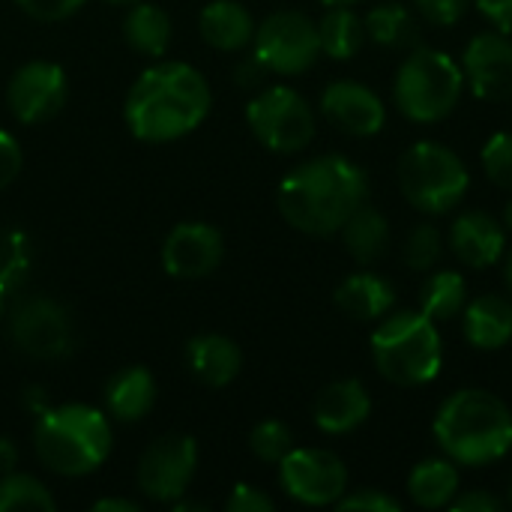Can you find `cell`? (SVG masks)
<instances>
[{
    "mask_svg": "<svg viewBox=\"0 0 512 512\" xmlns=\"http://www.w3.org/2000/svg\"><path fill=\"white\" fill-rule=\"evenodd\" d=\"M213 105L204 72L180 60L147 66L126 93L123 117L129 132L147 144H168L195 132Z\"/></svg>",
    "mask_w": 512,
    "mask_h": 512,
    "instance_id": "6da1fadb",
    "label": "cell"
},
{
    "mask_svg": "<svg viewBox=\"0 0 512 512\" xmlns=\"http://www.w3.org/2000/svg\"><path fill=\"white\" fill-rule=\"evenodd\" d=\"M366 198V171L339 153H324L300 162L282 177L276 192L282 219L312 237L339 234V228L360 204H366Z\"/></svg>",
    "mask_w": 512,
    "mask_h": 512,
    "instance_id": "7a4b0ae2",
    "label": "cell"
},
{
    "mask_svg": "<svg viewBox=\"0 0 512 512\" xmlns=\"http://www.w3.org/2000/svg\"><path fill=\"white\" fill-rule=\"evenodd\" d=\"M435 444L465 468H486L512 450V411L489 390L468 387L447 396L432 423Z\"/></svg>",
    "mask_w": 512,
    "mask_h": 512,
    "instance_id": "3957f363",
    "label": "cell"
},
{
    "mask_svg": "<svg viewBox=\"0 0 512 512\" xmlns=\"http://www.w3.org/2000/svg\"><path fill=\"white\" fill-rule=\"evenodd\" d=\"M114 447L108 417L93 405L45 408L33 426V450L39 462L60 477H87L99 471Z\"/></svg>",
    "mask_w": 512,
    "mask_h": 512,
    "instance_id": "277c9868",
    "label": "cell"
},
{
    "mask_svg": "<svg viewBox=\"0 0 512 512\" xmlns=\"http://www.w3.org/2000/svg\"><path fill=\"white\" fill-rule=\"evenodd\" d=\"M372 360L378 375L393 387H426L444 363L438 324L414 309L390 312L372 330Z\"/></svg>",
    "mask_w": 512,
    "mask_h": 512,
    "instance_id": "5b68a950",
    "label": "cell"
},
{
    "mask_svg": "<svg viewBox=\"0 0 512 512\" xmlns=\"http://www.w3.org/2000/svg\"><path fill=\"white\" fill-rule=\"evenodd\" d=\"M465 84L459 60L447 51L417 45L396 72L393 99L411 123H441L462 102Z\"/></svg>",
    "mask_w": 512,
    "mask_h": 512,
    "instance_id": "8992f818",
    "label": "cell"
},
{
    "mask_svg": "<svg viewBox=\"0 0 512 512\" xmlns=\"http://www.w3.org/2000/svg\"><path fill=\"white\" fill-rule=\"evenodd\" d=\"M399 189L411 207L426 216H444L471 189V174L462 156L441 141H417L411 144L396 168Z\"/></svg>",
    "mask_w": 512,
    "mask_h": 512,
    "instance_id": "52a82bcc",
    "label": "cell"
},
{
    "mask_svg": "<svg viewBox=\"0 0 512 512\" xmlns=\"http://www.w3.org/2000/svg\"><path fill=\"white\" fill-rule=\"evenodd\" d=\"M246 123L252 135L273 153H300L315 138V111L294 87H264L246 105Z\"/></svg>",
    "mask_w": 512,
    "mask_h": 512,
    "instance_id": "ba28073f",
    "label": "cell"
},
{
    "mask_svg": "<svg viewBox=\"0 0 512 512\" xmlns=\"http://www.w3.org/2000/svg\"><path fill=\"white\" fill-rule=\"evenodd\" d=\"M252 48L270 75H303L321 57L318 21L297 9H279L255 27Z\"/></svg>",
    "mask_w": 512,
    "mask_h": 512,
    "instance_id": "9c48e42d",
    "label": "cell"
},
{
    "mask_svg": "<svg viewBox=\"0 0 512 512\" xmlns=\"http://www.w3.org/2000/svg\"><path fill=\"white\" fill-rule=\"evenodd\" d=\"M279 486L303 507H336L348 492V468L330 450L300 447L279 462Z\"/></svg>",
    "mask_w": 512,
    "mask_h": 512,
    "instance_id": "30bf717a",
    "label": "cell"
},
{
    "mask_svg": "<svg viewBox=\"0 0 512 512\" xmlns=\"http://www.w3.org/2000/svg\"><path fill=\"white\" fill-rule=\"evenodd\" d=\"M198 468V444L189 435H165L156 438L135 471V483L141 495L156 504H174L186 495Z\"/></svg>",
    "mask_w": 512,
    "mask_h": 512,
    "instance_id": "8fae6325",
    "label": "cell"
},
{
    "mask_svg": "<svg viewBox=\"0 0 512 512\" xmlns=\"http://www.w3.org/2000/svg\"><path fill=\"white\" fill-rule=\"evenodd\" d=\"M12 342L33 360H60L72 351V321L66 309L48 297H27L15 306L9 324Z\"/></svg>",
    "mask_w": 512,
    "mask_h": 512,
    "instance_id": "7c38bea8",
    "label": "cell"
},
{
    "mask_svg": "<svg viewBox=\"0 0 512 512\" xmlns=\"http://www.w3.org/2000/svg\"><path fill=\"white\" fill-rule=\"evenodd\" d=\"M69 84L66 72L48 60H30L18 66L6 84V105L12 117L24 126L51 120L66 102Z\"/></svg>",
    "mask_w": 512,
    "mask_h": 512,
    "instance_id": "4fadbf2b",
    "label": "cell"
},
{
    "mask_svg": "<svg viewBox=\"0 0 512 512\" xmlns=\"http://www.w3.org/2000/svg\"><path fill=\"white\" fill-rule=\"evenodd\" d=\"M465 81L477 99L501 102L512 99V39L501 30L477 33L462 54Z\"/></svg>",
    "mask_w": 512,
    "mask_h": 512,
    "instance_id": "5bb4252c",
    "label": "cell"
},
{
    "mask_svg": "<svg viewBox=\"0 0 512 512\" xmlns=\"http://www.w3.org/2000/svg\"><path fill=\"white\" fill-rule=\"evenodd\" d=\"M225 258L222 234L207 222H180L162 243V267L174 279H204Z\"/></svg>",
    "mask_w": 512,
    "mask_h": 512,
    "instance_id": "9a60e30c",
    "label": "cell"
},
{
    "mask_svg": "<svg viewBox=\"0 0 512 512\" xmlns=\"http://www.w3.org/2000/svg\"><path fill=\"white\" fill-rule=\"evenodd\" d=\"M321 114L345 135L372 138L387 123V108L381 96L351 78H339L321 90Z\"/></svg>",
    "mask_w": 512,
    "mask_h": 512,
    "instance_id": "2e32d148",
    "label": "cell"
},
{
    "mask_svg": "<svg viewBox=\"0 0 512 512\" xmlns=\"http://www.w3.org/2000/svg\"><path fill=\"white\" fill-rule=\"evenodd\" d=\"M447 243L453 255L471 267V270H486L498 264L507 252V228L486 210H468L462 213L447 234Z\"/></svg>",
    "mask_w": 512,
    "mask_h": 512,
    "instance_id": "e0dca14e",
    "label": "cell"
},
{
    "mask_svg": "<svg viewBox=\"0 0 512 512\" xmlns=\"http://www.w3.org/2000/svg\"><path fill=\"white\" fill-rule=\"evenodd\" d=\"M372 414V396L357 378L327 384L312 408V420L324 435H348L360 429Z\"/></svg>",
    "mask_w": 512,
    "mask_h": 512,
    "instance_id": "ac0fdd59",
    "label": "cell"
},
{
    "mask_svg": "<svg viewBox=\"0 0 512 512\" xmlns=\"http://www.w3.org/2000/svg\"><path fill=\"white\" fill-rule=\"evenodd\" d=\"M186 366L204 387L222 390L240 375L243 351L234 339L222 333H201L186 345Z\"/></svg>",
    "mask_w": 512,
    "mask_h": 512,
    "instance_id": "d6986e66",
    "label": "cell"
},
{
    "mask_svg": "<svg viewBox=\"0 0 512 512\" xmlns=\"http://www.w3.org/2000/svg\"><path fill=\"white\" fill-rule=\"evenodd\" d=\"M462 330L477 351H501L512 339V300L504 294H480L462 309Z\"/></svg>",
    "mask_w": 512,
    "mask_h": 512,
    "instance_id": "ffe728a7",
    "label": "cell"
},
{
    "mask_svg": "<svg viewBox=\"0 0 512 512\" xmlns=\"http://www.w3.org/2000/svg\"><path fill=\"white\" fill-rule=\"evenodd\" d=\"M333 303L345 318H351L357 324H369V321H381L384 315L393 312L396 288L378 273H354V276L342 279V285L333 294Z\"/></svg>",
    "mask_w": 512,
    "mask_h": 512,
    "instance_id": "44dd1931",
    "label": "cell"
},
{
    "mask_svg": "<svg viewBox=\"0 0 512 512\" xmlns=\"http://www.w3.org/2000/svg\"><path fill=\"white\" fill-rule=\"evenodd\" d=\"M105 411L117 423H138L156 405V378L144 366H126L105 384Z\"/></svg>",
    "mask_w": 512,
    "mask_h": 512,
    "instance_id": "7402d4cb",
    "label": "cell"
},
{
    "mask_svg": "<svg viewBox=\"0 0 512 512\" xmlns=\"http://www.w3.org/2000/svg\"><path fill=\"white\" fill-rule=\"evenodd\" d=\"M255 21L249 9L237 0H210L198 15L201 39L216 51H240L255 36Z\"/></svg>",
    "mask_w": 512,
    "mask_h": 512,
    "instance_id": "603a6c76",
    "label": "cell"
},
{
    "mask_svg": "<svg viewBox=\"0 0 512 512\" xmlns=\"http://www.w3.org/2000/svg\"><path fill=\"white\" fill-rule=\"evenodd\" d=\"M459 468L447 456L423 459L408 474V498L423 510H444L459 495Z\"/></svg>",
    "mask_w": 512,
    "mask_h": 512,
    "instance_id": "cb8c5ba5",
    "label": "cell"
},
{
    "mask_svg": "<svg viewBox=\"0 0 512 512\" xmlns=\"http://www.w3.org/2000/svg\"><path fill=\"white\" fill-rule=\"evenodd\" d=\"M339 234H342L348 255L363 267L381 261L390 249V222L381 210H375L369 204H360L348 216V222L339 228Z\"/></svg>",
    "mask_w": 512,
    "mask_h": 512,
    "instance_id": "d4e9b609",
    "label": "cell"
},
{
    "mask_svg": "<svg viewBox=\"0 0 512 512\" xmlns=\"http://www.w3.org/2000/svg\"><path fill=\"white\" fill-rule=\"evenodd\" d=\"M123 36L129 48H135L144 57H162L171 45V18L156 3H132L123 18Z\"/></svg>",
    "mask_w": 512,
    "mask_h": 512,
    "instance_id": "484cf974",
    "label": "cell"
},
{
    "mask_svg": "<svg viewBox=\"0 0 512 512\" xmlns=\"http://www.w3.org/2000/svg\"><path fill=\"white\" fill-rule=\"evenodd\" d=\"M318 39L321 54L333 60H351L360 54L366 42V24L351 6H327V12L318 21Z\"/></svg>",
    "mask_w": 512,
    "mask_h": 512,
    "instance_id": "4316f807",
    "label": "cell"
},
{
    "mask_svg": "<svg viewBox=\"0 0 512 512\" xmlns=\"http://www.w3.org/2000/svg\"><path fill=\"white\" fill-rule=\"evenodd\" d=\"M363 24H366V36L378 42L381 48L402 51V48L420 45L417 18L405 3H381L363 18Z\"/></svg>",
    "mask_w": 512,
    "mask_h": 512,
    "instance_id": "83f0119b",
    "label": "cell"
},
{
    "mask_svg": "<svg viewBox=\"0 0 512 512\" xmlns=\"http://www.w3.org/2000/svg\"><path fill=\"white\" fill-rule=\"evenodd\" d=\"M468 303V282L456 270H435L420 288V312L435 324H447L462 315Z\"/></svg>",
    "mask_w": 512,
    "mask_h": 512,
    "instance_id": "f1b7e54d",
    "label": "cell"
},
{
    "mask_svg": "<svg viewBox=\"0 0 512 512\" xmlns=\"http://www.w3.org/2000/svg\"><path fill=\"white\" fill-rule=\"evenodd\" d=\"M18 510H36V512H54L57 501L48 492L45 483H39L30 474H18L9 471L0 477V512H18Z\"/></svg>",
    "mask_w": 512,
    "mask_h": 512,
    "instance_id": "f546056e",
    "label": "cell"
},
{
    "mask_svg": "<svg viewBox=\"0 0 512 512\" xmlns=\"http://www.w3.org/2000/svg\"><path fill=\"white\" fill-rule=\"evenodd\" d=\"M33 264L30 240L21 231H0V291L12 294L24 285Z\"/></svg>",
    "mask_w": 512,
    "mask_h": 512,
    "instance_id": "4dcf8cb0",
    "label": "cell"
},
{
    "mask_svg": "<svg viewBox=\"0 0 512 512\" xmlns=\"http://www.w3.org/2000/svg\"><path fill=\"white\" fill-rule=\"evenodd\" d=\"M444 255V234L438 225L432 222H423V225H414L411 234L405 237V246H402V258L411 270L417 273H429L438 267Z\"/></svg>",
    "mask_w": 512,
    "mask_h": 512,
    "instance_id": "1f68e13d",
    "label": "cell"
},
{
    "mask_svg": "<svg viewBox=\"0 0 512 512\" xmlns=\"http://www.w3.org/2000/svg\"><path fill=\"white\" fill-rule=\"evenodd\" d=\"M249 450L267 465H279L294 450V435L282 420H261L249 432Z\"/></svg>",
    "mask_w": 512,
    "mask_h": 512,
    "instance_id": "d6a6232c",
    "label": "cell"
},
{
    "mask_svg": "<svg viewBox=\"0 0 512 512\" xmlns=\"http://www.w3.org/2000/svg\"><path fill=\"white\" fill-rule=\"evenodd\" d=\"M480 162H483L486 177H489L495 186L512 192V132H498V135H492V138L483 144Z\"/></svg>",
    "mask_w": 512,
    "mask_h": 512,
    "instance_id": "836d02e7",
    "label": "cell"
},
{
    "mask_svg": "<svg viewBox=\"0 0 512 512\" xmlns=\"http://www.w3.org/2000/svg\"><path fill=\"white\" fill-rule=\"evenodd\" d=\"M339 512H399L402 504L384 489H354L336 501Z\"/></svg>",
    "mask_w": 512,
    "mask_h": 512,
    "instance_id": "e575fe53",
    "label": "cell"
},
{
    "mask_svg": "<svg viewBox=\"0 0 512 512\" xmlns=\"http://www.w3.org/2000/svg\"><path fill=\"white\" fill-rule=\"evenodd\" d=\"M420 15L435 27H453L465 18L471 0H414Z\"/></svg>",
    "mask_w": 512,
    "mask_h": 512,
    "instance_id": "d590c367",
    "label": "cell"
},
{
    "mask_svg": "<svg viewBox=\"0 0 512 512\" xmlns=\"http://www.w3.org/2000/svg\"><path fill=\"white\" fill-rule=\"evenodd\" d=\"M225 510L228 512H273L276 504L267 492H261L258 486H249V483H237L225 501Z\"/></svg>",
    "mask_w": 512,
    "mask_h": 512,
    "instance_id": "8d00e7d4",
    "label": "cell"
},
{
    "mask_svg": "<svg viewBox=\"0 0 512 512\" xmlns=\"http://www.w3.org/2000/svg\"><path fill=\"white\" fill-rule=\"evenodd\" d=\"M24 15L36 18V21H63L69 15H75L87 0H15Z\"/></svg>",
    "mask_w": 512,
    "mask_h": 512,
    "instance_id": "74e56055",
    "label": "cell"
},
{
    "mask_svg": "<svg viewBox=\"0 0 512 512\" xmlns=\"http://www.w3.org/2000/svg\"><path fill=\"white\" fill-rule=\"evenodd\" d=\"M21 168H24V153H21L18 138L9 135L6 129H0V189L15 183Z\"/></svg>",
    "mask_w": 512,
    "mask_h": 512,
    "instance_id": "f35d334b",
    "label": "cell"
},
{
    "mask_svg": "<svg viewBox=\"0 0 512 512\" xmlns=\"http://www.w3.org/2000/svg\"><path fill=\"white\" fill-rule=\"evenodd\" d=\"M453 512H501L504 510V501L495 498L492 492L486 489H471L465 495H456L453 504H450Z\"/></svg>",
    "mask_w": 512,
    "mask_h": 512,
    "instance_id": "ab89813d",
    "label": "cell"
},
{
    "mask_svg": "<svg viewBox=\"0 0 512 512\" xmlns=\"http://www.w3.org/2000/svg\"><path fill=\"white\" fill-rule=\"evenodd\" d=\"M480 15L501 33H512V0H474Z\"/></svg>",
    "mask_w": 512,
    "mask_h": 512,
    "instance_id": "60d3db41",
    "label": "cell"
},
{
    "mask_svg": "<svg viewBox=\"0 0 512 512\" xmlns=\"http://www.w3.org/2000/svg\"><path fill=\"white\" fill-rule=\"evenodd\" d=\"M267 66L252 54V57H246L240 66H237V72H234V78H237V84L240 87H261V81H267Z\"/></svg>",
    "mask_w": 512,
    "mask_h": 512,
    "instance_id": "b9f144b4",
    "label": "cell"
},
{
    "mask_svg": "<svg viewBox=\"0 0 512 512\" xmlns=\"http://www.w3.org/2000/svg\"><path fill=\"white\" fill-rule=\"evenodd\" d=\"M15 465H18V447H15L12 438L0 435V477L15 471Z\"/></svg>",
    "mask_w": 512,
    "mask_h": 512,
    "instance_id": "7bdbcfd3",
    "label": "cell"
},
{
    "mask_svg": "<svg viewBox=\"0 0 512 512\" xmlns=\"http://www.w3.org/2000/svg\"><path fill=\"white\" fill-rule=\"evenodd\" d=\"M93 512H138V504L126 498H102L93 504Z\"/></svg>",
    "mask_w": 512,
    "mask_h": 512,
    "instance_id": "ee69618b",
    "label": "cell"
},
{
    "mask_svg": "<svg viewBox=\"0 0 512 512\" xmlns=\"http://www.w3.org/2000/svg\"><path fill=\"white\" fill-rule=\"evenodd\" d=\"M504 282H507V288H510V294H512V246L507 249V264H504Z\"/></svg>",
    "mask_w": 512,
    "mask_h": 512,
    "instance_id": "f6af8a7d",
    "label": "cell"
},
{
    "mask_svg": "<svg viewBox=\"0 0 512 512\" xmlns=\"http://www.w3.org/2000/svg\"><path fill=\"white\" fill-rule=\"evenodd\" d=\"M504 228L512 231V198L507 201V207H504Z\"/></svg>",
    "mask_w": 512,
    "mask_h": 512,
    "instance_id": "bcb514c9",
    "label": "cell"
},
{
    "mask_svg": "<svg viewBox=\"0 0 512 512\" xmlns=\"http://www.w3.org/2000/svg\"><path fill=\"white\" fill-rule=\"evenodd\" d=\"M324 6H354V3H363V0H321Z\"/></svg>",
    "mask_w": 512,
    "mask_h": 512,
    "instance_id": "7dc6e473",
    "label": "cell"
},
{
    "mask_svg": "<svg viewBox=\"0 0 512 512\" xmlns=\"http://www.w3.org/2000/svg\"><path fill=\"white\" fill-rule=\"evenodd\" d=\"M108 3H114V6H132V3H138V0H108Z\"/></svg>",
    "mask_w": 512,
    "mask_h": 512,
    "instance_id": "c3c4849f",
    "label": "cell"
},
{
    "mask_svg": "<svg viewBox=\"0 0 512 512\" xmlns=\"http://www.w3.org/2000/svg\"><path fill=\"white\" fill-rule=\"evenodd\" d=\"M3 300H6V294L0 291V312H3Z\"/></svg>",
    "mask_w": 512,
    "mask_h": 512,
    "instance_id": "681fc988",
    "label": "cell"
},
{
    "mask_svg": "<svg viewBox=\"0 0 512 512\" xmlns=\"http://www.w3.org/2000/svg\"><path fill=\"white\" fill-rule=\"evenodd\" d=\"M510 504H512V480H510Z\"/></svg>",
    "mask_w": 512,
    "mask_h": 512,
    "instance_id": "f907efd6",
    "label": "cell"
}]
</instances>
